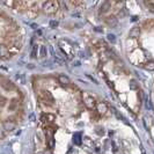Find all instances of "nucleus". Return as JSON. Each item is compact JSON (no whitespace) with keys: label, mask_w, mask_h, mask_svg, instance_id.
<instances>
[{"label":"nucleus","mask_w":154,"mask_h":154,"mask_svg":"<svg viewBox=\"0 0 154 154\" xmlns=\"http://www.w3.org/2000/svg\"><path fill=\"white\" fill-rule=\"evenodd\" d=\"M58 6H59V4L57 1H46L43 4V11L46 14H53L57 12Z\"/></svg>","instance_id":"1"},{"label":"nucleus","mask_w":154,"mask_h":154,"mask_svg":"<svg viewBox=\"0 0 154 154\" xmlns=\"http://www.w3.org/2000/svg\"><path fill=\"white\" fill-rule=\"evenodd\" d=\"M83 102H85V106L88 108V109H94L95 107H96V103H95V100L93 98L92 96H89V95H86L85 98H83Z\"/></svg>","instance_id":"2"},{"label":"nucleus","mask_w":154,"mask_h":154,"mask_svg":"<svg viewBox=\"0 0 154 154\" xmlns=\"http://www.w3.org/2000/svg\"><path fill=\"white\" fill-rule=\"evenodd\" d=\"M139 35H140V28L139 27L132 28L129 33V37H131V38H137V37H139Z\"/></svg>","instance_id":"3"},{"label":"nucleus","mask_w":154,"mask_h":154,"mask_svg":"<svg viewBox=\"0 0 154 154\" xmlns=\"http://www.w3.org/2000/svg\"><path fill=\"white\" fill-rule=\"evenodd\" d=\"M104 21H106V23H107L109 27H111V28L115 27L116 24H117V19H116L115 16H108Z\"/></svg>","instance_id":"4"},{"label":"nucleus","mask_w":154,"mask_h":154,"mask_svg":"<svg viewBox=\"0 0 154 154\" xmlns=\"http://www.w3.org/2000/svg\"><path fill=\"white\" fill-rule=\"evenodd\" d=\"M58 81H59V83H61V85H68V83L71 82L68 77H66V76H64V74H61V76L58 77Z\"/></svg>","instance_id":"5"},{"label":"nucleus","mask_w":154,"mask_h":154,"mask_svg":"<svg viewBox=\"0 0 154 154\" xmlns=\"http://www.w3.org/2000/svg\"><path fill=\"white\" fill-rule=\"evenodd\" d=\"M96 108H97V111H98L100 114H106L107 110H108V108H107V106H106L104 103H98L96 106Z\"/></svg>","instance_id":"6"},{"label":"nucleus","mask_w":154,"mask_h":154,"mask_svg":"<svg viewBox=\"0 0 154 154\" xmlns=\"http://www.w3.org/2000/svg\"><path fill=\"white\" fill-rule=\"evenodd\" d=\"M109 7H110V2L106 1V2H103V4L101 5V7H100V11H101L102 13H104V12H107V11L109 9Z\"/></svg>","instance_id":"7"},{"label":"nucleus","mask_w":154,"mask_h":154,"mask_svg":"<svg viewBox=\"0 0 154 154\" xmlns=\"http://www.w3.org/2000/svg\"><path fill=\"white\" fill-rule=\"evenodd\" d=\"M46 53H48L46 46L42 45V46L39 48V57H41V58H45V57H46Z\"/></svg>","instance_id":"8"},{"label":"nucleus","mask_w":154,"mask_h":154,"mask_svg":"<svg viewBox=\"0 0 154 154\" xmlns=\"http://www.w3.org/2000/svg\"><path fill=\"white\" fill-rule=\"evenodd\" d=\"M145 70H147V71H154V61H147L146 64H145Z\"/></svg>","instance_id":"9"},{"label":"nucleus","mask_w":154,"mask_h":154,"mask_svg":"<svg viewBox=\"0 0 154 154\" xmlns=\"http://www.w3.org/2000/svg\"><path fill=\"white\" fill-rule=\"evenodd\" d=\"M37 53H38L37 45H34V48H33V50H31V58H36L37 57Z\"/></svg>","instance_id":"10"},{"label":"nucleus","mask_w":154,"mask_h":154,"mask_svg":"<svg viewBox=\"0 0 154 154\" xmlns=\"http://www.w3.org/2000/svg\"><path fill=\"white\" fill-rule=\"evenodd\" d=\"M138 86H139V85L137 83L135 80H131V81H130V88H131V89H137Z\"/></svg>","instance_id":"11"},{"label":"nucleus","mask_w":154,"mask_h":154,"mask_svg":"<svg viewBox=\"0 0 154 154\" xmlns=\"http://www.w3.org/2000/svg\"><path fill=\"white\" fill-rule=\"evenodd\" d=\"M48 144H49V147H50V148H53V146H55V140H53L52 137H50V138L48 139Z\"/></svg>","instance_id":"12"},{"label":"nucleus","mask_w":154,"mask_h":154,"mask_svg":"<svg viewBox=\"0 0 154 154\" xmlns=\"http://www.w3.org/2000/svg\"><path fill=\"white\" fill-rule=\"evenodd\" d=\"M50 26H51V28H56L58 26V21H51Z\"/></svg>","instance_id":"13"},{"label":"nucleus","mask_w":154,"mask_h":154,"mask_svg":"<svg viewBox=\"0 0 154 154\" xmlns=\"http://www.w3.org/2000/svg\"><path fill=\"white\" fill-rule=\"evenodd\" d=\"M108 38H109V41L114 42V41H115V36H114V35H108Z\"/></svg>","instance_id":"14"},{"label":"nucleus","mask_w":154,"mask_h":154,"mask_svg":"<svg viewBox=\"0 0 154 154\" xmlns=\"http://www.w3.org/2000/svg\"><path fill=\"white\" fill-rule=\"evenodd\" d=\"M74 138H76V143H77V144H80V139H79V135H76V137H74Z\"/></svg>","instance_id":"15"}]
</instances>
